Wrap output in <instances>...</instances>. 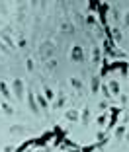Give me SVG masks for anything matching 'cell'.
Listing matches in <instances>:
<instances>
[{
    "instance_id": "obj_13",
    "label": "cell",
    "mask_w": 129,
    "mask_h": 152,
    "mask_svg": "<svg viewBox=\"0 0 129 152\" xmlns=\"http://www.w3.org/2000/svg\"><path fill=\"white\" fill-rule=\"evenodd\" d=\"M61 29H63V31H67V33H73V31H75V27H73V23H71V22L63 23V25H61Z\"/></svg>"
},
{
    "instance_id": "obj_28",
    "label": "cell",
    "mask_w": 129,
    "mask_h": 152,
    "mask_svg": "<svg viewBox=\"0 0 129 152\" xmlns=\"http://www.w3.org/2000/svg\"><path fill=\"white\" fill-rule=\"evenodd\" d=\"M4 152H14V146H6V148H4Z\"/></svg>"
},
{
    "instance_id": "obj_11",
    "label": "cell",
    "mask_w": 129,
    "mask_h": 152,
    "mask_svg": "<svg viewBox=\"0 0 129 152\" xmlns=\"http://www.w3.org/2000/svg\"><path fill=\"white\" fill-rule=\"evenodd\" d=\"M125 125H119L118 129H116V139H123V135H125Z\"/></svg>"
},
{
    "instance_id": "obj_9",
    "label": "cell",
    "mask_w": 129,
    "mask_h": 152,
    "mask_svg": "<svg viewBox=\"0 0 129 152\" xmlns=\"http://www.w3.org/2000/svg\"><path fill=\"white\" fill-rule=\"evenodd\" d=\"M92 63H94V65H100V49H98V47L92 49Z\"/></svg>"
},
{
    "instance_id": "obj_30",
    "label": "cell",
    "mask_w": 129,
    "mask_h": 152,
    "mask_svg": "<svg viewBox=\"0 0 129 152\" xmlns=\"http://www.w3.org/2000/svg\"><path fill=\"white\" fill-rule=\"evenodd\" d=\"M125 139H127V141H129V131H127V135H125Z\"/></svg>"
},
{
    "instance_id": "obj_2",
    "label": "cell",
    "mask_w": 129,
    "mask_h": 152,
    "mask_svg": "<svg viewBox=\"0 0 129 152\" xmlns=\"http://www.w3.org/2000/svg\"><path fill=\"white\" fill-rule=\"evenodd\" d=\"M28 103H30V109L33 111V115H39L41 107H37V99L33 96V92H28Z\"/></svg>"
},
{
    "instance_id": "obj_3",
    "label": "cell",
    "mask_w": 129,
    "mask_h": 152,
    "mask_svg": "<svg viewBox=\"0 0 129 152\" xmlns=\"http://www.w3.org/2000/svg\"><path fill=\"white\" fill-rule=\"evenodd\" d=\"M14 94H16L18 101L24 98V82H22L20 78H16V80H14Z\"/></svg>"
},
{
    "instance_id": "obj_14",
    "label": "cell",
    "mask_w": 129,
    "mask_h": 152,
    "mask_svg": "<svg viewBox=\"0 0 129 152\" xmlns=\"http://www.w3.org/2000/svg\"><path fill=\"white\" fill-rule=\"evenodd\" d=\"M43 92H45V94H43V96H45V99H47V101H51V99H53V90H51V88H45V90H43Z\"/></svg>"
},
{
    "instance_id": "obj_21",
    "label": "cell",
    "mask_w": 129,
    "mask_h": 152,
    "mask_svg": "<svg viewBox=\"0 0 129 152\" xmlns=\"http://www.w3.org/2000/svg\"><path fill=\"white\" fill-rule=\"evenodd\" d=\"M114 39H116V41L121 39V33H119V29H116V27H114Z\"/></svg>"
},
{
    "instance_id": "obj_15",
    "label": "cell",
    "mask_w": 129,
    "mask_h": 152,
    "mask_svg": "<svg viewBox=\"0 0 129 152\" xmlns=\"http://www.w3.org/2000/svg\"><path fill=\"white\" fill-rule=\"evenodd\" d=\"M63 103H64V92H61V94H59V99H57V103H55V109L61 107Z\"/></svg>"
},
{
    "instance_id": "obj_25",
    "label": "cell",
    "mask_w": 129,
    "mask_h": 152,
    "mask_svg": "<svg viewBox=\"0 0 129 152\" xmlns=\"http://www.w3.org/2000/svg\"><path fill=\"white\" fill-rule=\"evenodd\" d=\"M26 45H28V43H26V39H20V43H18V47H22V49H24Z\"/></svg>"
},
{
    "instance_id": "obj_18",
    "label": "cell",
    "mask_w": 129,
    "mask_h": 152,
    "mask_svg": "<svg viewBox=\"0 0 129 152\" xmlns=\"http://www.w3.org/2000/svg\"><path fill=\"white\" fill-rule=\"evenodd\" d=\"M2 111H4V113H8V115H12V113H14V109H12L8 103H2Z\"/></svg>"
},
{
    "instance_id": "obj_5",
    "label": "cell",
    "mask_w": 129,
    "mask_h": 152,
    "mask_svg": "<svg viewBox=\"0 0 129 152\" xmlns=\"http://www.w3.org/2000/svg\"><path fill=\"white\" fill-rule=\"evenodd\" d=\"M64 117H67L69 121H78V119H80V115H78V111H76V109L67 111V113H64Z\"/></svg>"
},
{
    "instance_id": "obj_1",
    "label": "cell",
    "mask_w": 129,
    "mask_h": 152,
    "mask_svg": "<svg viewBox=\"0 0 129 152\" xmlns=\"http://www.w3.org/2000/svg\"><path fill=\"white\" fill-rule=\"evenodd\" d=\"M71 59H73L75 63H82V61H84V53H82V47H80V45H75V47H73Z\"/></svg>"
},
{
    "instance_id": "obj_10",
    "label": "cell",
    "mask_w": 129,
    "mask_h": 152,
    "mask_svg": "<svg viewBox=\"0 0 129 152\" xmlns=\"http://www.w3.org/2000/svg\"><path fill=\"white\" fill-rule=\"evenodd\" d=\"M35 99H37V103H39V105H41V109L43 111H47V99H45V96H35Z\"/></svg>"
},
{
    "instance_id": "obj_31",
    "label": "cell",
    "mask_w": 129,
    "mask_h": 152,
    "mask_svg": "<svg viewBox=\"0 0 129 152\" xmlns=\"http://www.w3.org/2000/svg\"><path fill=\"white\" fill-rule=\"evenodd\" d=\"M127 76H129V74H127Z\"/></svg>"
},
{
    "instance_id": "obj_19",
    "label": "cell",
    "mask_w": 129,
    "mask_h": 152,
    "mask_svg": "<svg viewBox=\"0 0 129 152\" xmlns=\"http://www.w3.org/2000/svg\"><path fill=\"white\" fill-rule=\"evenodd\" d=\"M49 139H53V133H45V135L41 137V141H39V142L43 144V142H47V141H49Z\"/></svg>"
},
{
    "instance_id": "obj_29",
    "label": "cell",
    "mask_w": 129,
    "mask_h": 152,
    "mask_svg": "<svg viewBox=\"0 0 129 152\" xmlns=\"http://www.w3.org/2000/svg\"><path fill=\"white\" fill-rule=\"evenodd\" d=\"M125 25H129V14L125 16Z\"/></svg>"
},
{
    "instance_id": "obj_7",
    "label": "cell",
    "mask_w": 129,
    "mask_h": 152,
    "mask_svg": "<svg viewBox=\"0 0 129 152\" xmlns=\"http://www.w3.org/2000/svg\"><path fill=\"white\" fill-rule=\"evenodd\" d=\"M90 123V109L82 107V125H88Z\"/></svg>"
},
{
    "instance_id": "obj_20",
    "label": "cell",
    "mask_w": 129,
    "mask_h": 152,
    "mask_svg": "<svg viewBox=\"0 0 129 152\" xmlns=\"http://www.w3.org/2000/svg\"><path fill=\"white\" fill-rule=\"evenodd\" d=\"M26 68H28L30 72L33 70V61H32V59H28V61H26Z\"/></svg>"
},
{
    "instance_id": "obj_16",
    "label": "cell",
    "mask_w": 129,
    "mask_h": 152,
    "mask_svg": "<svg viewBox=\"0 0 129 152\" xmlns=\"http://www.w3.org/2000/svg\"><path fill=\"white\" fill-rule=\"evenodd\" d=\"M86 23H88V25H94V23H96V16H94V14H88V18H86Z\"/></svg>"
},
{
    "instance_id": "obj_12",
    "label": "cell",
    "mask_w": 129,
    "mask_h": 152,
    "mask_svg": "<svg viewBox=\"0 0 129 152\" xmlns=\"http://www.w3.org/2000/svg\"><path fill=\"white\" fill-rule=\"evenodd\" d=\"M0 92H2V96H4V98H10V92H8L6 82H0Z\"/></svg>"
},
{
    "instance_id": "obj_8",
    "label": "cell",
    "mask_w": 129,
    "mask_h": 152,
    "mask_svg": "<svg viewBox=\"0 0 129 152\" xmlns=\"http://www.w3.org/2000/svg\"><path fill=\"white\" fill-rule=\"evenodd\" d=\"M92 92H100V76H92Z\"/></svg>"
},
{
    "instance_id": "obj_27",
    "label": "cell",
    "mask_w": 129,
    "mask_h": 152,
    "mask_svg": "<svg viewBox=\"0 0 129 152\" xmlns=\"http://www.w3.org/2000/svg\"><path fill=\"white\" fill-rule=\"evenodd\" d=\"M0 12H2V14H6V4H0Z\"/></svg>"
},
{
    "instance_id": "obj_17",
    "label": "cell",
    "mask_w": 129,
    "mask_h": 152,
    "mask_svg": "<svg viewBox=\"0 0 129 152\" xmlns=\"http://www.w3.org/2000/svg\"><path fill=\"white\" fill-rule=\"evenodd\" d=\"M71 84H73L76 90H82V82H80V80H76V78H73V80H71Z\"/></svg>"
},
{
    "instance_id": "obj_23",
    "label": "cell",
    "mask_w": 129,
    "mask_h": 152,
    "mask_svg": "<svg viewBox=\"0 0 129 152\" xmlns=\"http://www.w3.org/2000/svg\"><path fill=\"white\" fill-rule=\"evenodd\" d=\"M102 92H104V96H106V98H110V96H112V94H110V90H108V86L102 88Z\"/></svg>"
},
{
    "instance_id": "obj_22",
    "label": "cell",
    "mask_w": 129,
    "mask_h": 152,
    "mask_svg": "<svg viewBox=\"0 0 129 152\" xmlns=\"http://www.w3.org/2000/svg\"><path fill=\"white\" fill-rule=\"evenodd\" d=\"M112 18H114V20H119V12L118 10H112Z\"/></svg>"
},
{
    "instance_id": "obj_24",
    "label": "cell",
    "mask_w": 129,
    "mask_h": 152,
    "mask_svg": "<svg viewBox=\"0 0 129 152\" xmlns=\"http://www.w3.org/2000/svg\"><path fill=\"white\" fill-rule=\"evenodd\" d=\"M43 53H45V55H53V47H47V49H45Z\"/></svg>"
},
{
    "instance_id": "obj_4",
    "label": "cell",
    "mask_w": 129,
    "mask_h": 152,
    "mask_svg": "<svg viewBox=\"0 0 129 152\" xmlns=\"http://www.w3.org/2000/svg\"><path fill=\"white\" fill-rule=\"evenodd\" d=\"M108 90H110V94H112V96H119V84H118V80H112V82H110V86H108Z\"/></svg>"
},
{
    "instance_id": "obj_6",
    "label": "cell",
    "mask_w": 129,
    "mask_h": 152,
    "mask_svg": "<svg viewBox=\"0 0 129 152\" xmlns=\"http://www.w3.org/2000/svg\"><path fill=\"white\" fill-rule=\"evenodd\" d=\"M10 133H12V135H16V133H18V135H24V133H28V129H26V127H22V125H12Z\"/></svg>"
},
{
    "instance_id": "obj_26",
    "label": "cell",
    "mask_w": 129,
    "mask_h": 152,
    "mask_svg": "<svg viewBox=\"0 0 129 152\" xmlns=\"http://www.w3.org/2000/svg\"><path fill=\"white\" fill-rule=\"evenodd\" d=\"M55 65H57V63H55V61H51V63H47V68H55Z\"/></svg>"
}]
</instances>
